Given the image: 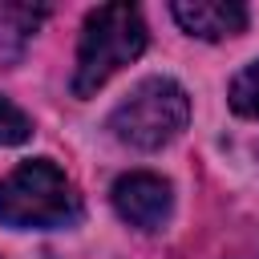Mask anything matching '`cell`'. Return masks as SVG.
I'll return each instance as SVG.
<instances>
[{
  "label": "cell",
  "instance_id": "obj_6",
  "mask_svg": "<svg viewBox=\"0 0 259 259\" xmlns=\"http://www.w3.org/2000/svg\"><path fill=\"white\" fill-rule=\"evenodd\" d=\"M40 20H45V8H32V4H0V69L16 65L24 57V45L36 32Z\"/></svg>",
  "mask_w": 259,
  "mask_h": 259
},
{
  "label": "cell",
  "instance_id": "obj_3",
  "mask_svg": "<svg viewBox=\"0 0 259 259\" xmlns=\"http://www.w3.org/2000/svg\"><path fill=\"white\" fill-rule=\"evenodd\" d=\"M186 117H190L186 89L170 77H150V81L134 85L130 97L109 113V134L121 146L158 150L186 130Z\"/></svg>",
  "mask_w": 259,
  "mask_h": 259
},
{
  "label": "cell",
  "instance_id": "obj_1",
  "mask_svg": "<svg viewBox=\"0 0 259 259\" xmlns=\"http://www.w3.org/2000/svg\"><path fill=\"white\" fill-rule=\"evenodd\" d=\"M146 49V24L134 4H101L81 24L77 45V69H73V93L93 97L121 65L138 61Z\"/></svg>",
  "mask_w": 259,
  "mask_h": 259
},
{
  "label": "cell",
  "instance_id": "obj_8",
  "mask_svg": "<svg viewBox=\"0 0 259 259\" xmlns=\"http://www.w3.org/2000/svg\"><path fill=\"white\" fill-rule=\"evenodd\" d=\"M28 134H32L28 113L0 97V146H20V142H28Z\"/></svg>",
  "mask_w": 259,
  "mask_h": 259
},
{
  "label": "cell",
  "instance_id": "obj_2",
  "mask_svg": "<svg viewBox=\"0 0 259 259\" xmlns=\"http://www.w3.org/2000/svg\"><path fill=\"white\" fill-rule=\"evenodd\" d=\"M81 214V198L65 170L49 158L20 162L0 178V223L4 227H69Z\"/></svg>",
  "mask_w": 259,
  "mask_h": 259
},
{
  "label": "cell",
  "instance_id": "obj_4",
  "mask_svg": "<svg viewBox=\"0 0 259 259\" xmlns=\"http://www.w3.org/2000/svg\"><path fill=\"white\" fill-rule=\"evenodd\" d=\"M113 210L138 231H158L170 219V182L150 170L121 174L113 182Z\"/></svg>",
  "mask_w": 259,
  "mask_h": 259
},
{
  "label": "cell",
  "instance_id": "obj_7",
  "mask_svg": "<svg viewBox=\"0 0 259 259\" xmlns=\"http://www.w3.org/2000/svg\"><path fill=\"white\" fill-rule=\"evenodd\" d=\"M231 109L243 117H259V61H251L231 81Z\"/></svg>",
  "mask_w": 259,
  "mask_h": 259
},
{
  "label": "cell",
  "instance_id": "obj_5",
  "mask_svg": "<svg viewBox=\"0 0 259 259\" xmlns=\"http://www.w3.org/2000/svg\"><path fill=\"white\" fill-rule=\"evenodd\" d=\"M170 12L190 36L202 40H223L247 28V8L235 0H178L170 4Z\"/></svg>",
  "mask_w": 259,
  "mask_h": 259
}]
</instances>
